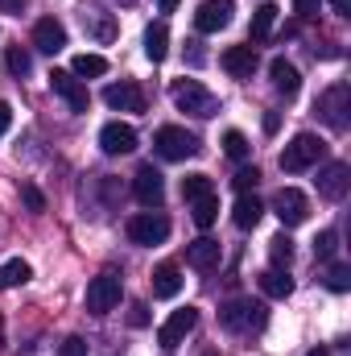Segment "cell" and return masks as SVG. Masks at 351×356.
Instances as JSON below:
<instances>
[{
  "label": "cell",
  "mask_w": 351,
  "mask_h": 356,
  "mask_svg": "<svg viewBox=\"0 0 351 356\" xmlns=\"http://www.w3.org/2000/svg\"><path fill=\"white\" fill-rule=\"evenodd\" d=\"M99 145H103V154H112V158L132 154V149H137V129H132V124L112 120V124H103V129H99Z\"/></svg>",
  "instance_id": "11"
},
{
  "label": "cell",
  "mask_w": 351,
  "mask_h": 356,
  "mask_svg": "<svg viewBox=\"0 0 351 356\" xmlns=\"http://www.w3.org/2000/svg\"><path fill=\"white\" fill-rule=\"evenodd\" d=\"M318 4H323V0H293V13H298V17H314Z\"/></svg>",
  "instance_id": "39"
},
{
  "label": "cell",
  "mask_w": 351,
  "mask_h": 356,
  "mask_svg": "<svg viewBox=\"0 0 351 356\" xmlns=\"http://www.w3.org/2000/svg\"><path fill=\"white\" fill-rule=\"evenodd\" d=\"M190 216H194L198 228H211V224L219 220V199H215V191L203 195V199H194V211H190Z\"/></svg>",
  "instance_id": "28"
},
{
  "label": "cell",
  "mask_w": 351,
  "mask_h": 356,
  "mask_svg": "<svg viewBox=\"0 0 351 356\" xmlns=\"http://www.w3.org/2000/svg\"><path fill=\"white\" fill-rule=\"evenodd\" d=\"M120 4H137V0H120Z\"/></svg>",
  "instance_id": "46"
},
{
  "label": "cell",
  "mask_w": 351,
  "mask_h": 356,
  "mask_svg": "<svg viewBox=\"0 0 351 356\" xmlns=\"http://www.w3.org/2000/svg\"><path fill=\"white\" fill-rule=\"evenodd\" d=\"M170 236V220L166 216H157V211H141V216H132L128 220V241L132 245H162Z\"/></svg>",
  "instance_id": "7"
},
{
  "label": "cell",
  "mask_w": 351,
  "mask_h": 356,
  "mask_svg": "<svg viewBox=\"0 0 351 356\" xmlns=\"http://www.w3.org/2000/svg\"><path fill=\"white\" fill-rule=\"evenodd\" d=\"M50 88H54V95H62L67 99V108L71 112H87V88L71 75V71H50Z\"/></svg>",
  "instance_id": "13"
},
{
  "label": "cell",
  "mask_w": 351,
  "mask_h": 356,
  "mask_svg": "<svg viewBox=\"0 0 351 356\" xmlns=\"http://www.w3.org/2000/svg\"><path fill=\"white\" fill-rule=\"evenodd\" d=\"M219 63H223V71H228V75L248 79V75L257 71V46H228Z\"/></svg>",
  "instance_id": "17"
},
{
  "label": "cell",
  "mask_w": 351,
  "mask_h": 356,
  "mask_svg": "<svg viewBox=\"0 0 351 356\" xmlns=\"http://www.w3.org/2000/svg\"><path fill=\"white\" fill-rule=\"evenodd\" d=\"M103 104L116 112H145V91L137 83H108L103 88Z\"/></svg>",
  "instance_id": "14"
},
{
  "label": "cell",
  "mask_w": 351,
  "mask_h": 356,
  "mask_svg": "<svg viewBox=\"0 0 351 356\" xmlns=\"http://www.w3.org/2000/svg\"><path fill=\"white\" fill-rule=\"evenodd\" d=\"M4 67H8V75L25 79V75L33 71V58H29V50H21V46H8V50H4Z\"/></svg>",
  "instance_id": "29"
},
{
  "label": "cell",
  "mask_w": 351,
  "mask_h": 356,
  "mask_svg": "<svg viewBox=\"0 0 351 356\" xmlns=\"http://www.w3.org/2000/svg\"><path fill=\"white\" fill-rule=\"evenodd\" d=\"M153 149H157L166 162H186V158L198 154V137L186 133V129H178V124H162V129L153 133Z\"/></svg>",
  "instance_id": "4"
},
{
  "label": "cell",
  "mask_w": 351,
  "mask_h": 356,
  "mask_svg": "<svg viewBox=\"0 0 351 356\" xmlns=\"http://www.w3.org/2000/svg\"><path fill=\"white\" fill-rule=\"evenodd\" d=\"M261 216H264V207H261V199L257 195H240L236 199V207H232V220H236V228H257L261 224Z\"/></svg>",
  "instance_id": "22"
},
{
  "label": "cell",
  "mask_w": 351,
  "mask_h": 356,
  "mask_svg": "<svg viewBox=\"0 0 351 356\" xmlns=\"http://www.w3.org/2000/svg\"><path fill=\"white\" fill-rule=\"evenodd\" d=\"M132 191H137V199H141L145 207H162V199H166V182H162V175H157L153 166H141V170H137Z\"/></svg>",
  "instance_id": "16"
},
{
  "label": "cell",
  "mask_w": 351,
  "mask_h": 356,
  "mask_svg": "<svg viewBox=\"0 0 351 356\" xmlns=\"http://www.w3.org/2000/svg\"><path fill=\"white\" fill-rule=\"evenodd\" d=\"M232 13H236V0H203L198 13H194V29L198 33H219L232 25Z\"/></svg>",
  "instance_id": "9"
},
{
  "label": "cell",
  "mask_w": 351,
  "mask_h": 356,
  "mask_svg": "<svg viewBox=\"0 0 351 356\" xmlns=\"http://www.w3.org/2000/svg\"><path fill=\"white\" fill-rule=\"evenodd\" d=\"M327 286H331L335 294L351 290V269L348 266H331V269H327Z\"/></svg>",
  "instance_id": "33"
},
{
  "label": "cell",
  "mask_w": 351,
  "mask_h": 356,
  "mask_svg": "<svg viewBox=\"0 0 351 356\" xmlns=\"http://www.w3.org/2000/svg\"><path fill=\"white\" fill-rule=\"evenodd\" d=\"M268 75H273V88L281 91L285 99H293V95L302 91V75H298V67L285 63V58H273V63H268Z\"/></svg>",
  "instance_id": "18"
},
{
  "label": "cell",
  "mask_w": 351,
  "mask_h": 356,
  "mask_svg": "<svg viewBox=\"0 0 351 356\" xmlns=\"http://www.w3.org/2000/svg\"><path fill=\"white\" fill-rule=\"evenodd\" d=\"M166 54H170V29H166V21H153L145 29V58L149 63H166Z\"/></svg>",
  "instance_id": "19"
},
{
  "label": "cell",
  "mask_w": 351,
  "mask_h": 356,
  "mask_svg": "<svg viewBox=\"0 0 351 356\" xmlns=\"http://www.w3.org/2000/svg\"><path fill=\"white\" fill-rule=\"evenodd\" d=\"M194 323H198V311H194V307H182V311H174V315L157 327V344H162V348H178V344L194 332Z\"/></svg>",
  "instance_id": "10"
},
{
  "label": "cell",
  "mask_w": 351,
  "mask_h": 356,
  "mask_svg": "<svg viewBox=\"0 0 351 356\" xmlns=\"http://www.w3.org/2000/svg\"><path fill=\"white\" fill-rule=\"evenodd\" d=\"M306 356H327V348H314V353H306Z\"/></svg>",
  "instance_id": "45"
},
{
  "label": "cell",
  "mask_w": 351,
  "mask_h": 356,
  "mask_svg": "<svg viewBox=\"0 0 351 356\" xmlns=\"http://www.w3.org/2000/svg\"><path fill=\"white\" fill-rule=\"evenodd\" d=\"M335 249H339V236H335V232H318V236H314V257L327 261V257H335Z\"/></svg>",
  "instance_id": "34"
},
{
  "label": "cell",
  "mask_w": 351,
  "mask_h": 356,
  "mask_svg": "<svg viewBox=\"0 0 351 356\" xmlns=\"http://www.w3.org/2000/svg\"><path fill=\"white\" fill-rule=\"evenodd\" d=\"M178 290H182V269L174 261L153 269V298H178Z\"/></svg>",
  "instance_id": "20"
},
{
  "label": "cell",
  "mask_w": 351,
  "mask_h": 356,
  "mask_svg": "<svg viewBox=\"0 0 351 356\" xmlns=\"http://www.w3.org/2000/svg\"><path fill=\"white\" fill-rule=\"evenodd\" d=\"M21 199L29 203V211H46V199H42V191H37V186H29V182H25V186H21Z\"/></svg>",
  "instance_id": "36"
},
{
  "label": "cell",
  "mask_w": 351,
  "mask_h": 356,
  "mask_svg": "<svg viewBox=\"0 0 351 356\" xmlns=\"http://www.w3.org/2000/svg\"><path fill=\"white\" fill-rule=\"evenodd\" d=\"M128 323H132V327H145V323H149V307H145V302H137V307L128 311Z\"/></svg>",
  "instance_id": "37"
},
{
  "label": "cell",
  "mask_w": 351,
  "mask_h": 356,
  "mask_svg": "<svg viewBox=\"0 0 351 356\" xmlns=\"http://www.w3.org/2000/svg\"><path fill=\"white\" fill-rule=\"evenodd\" d=\"M33 277V269L29 261H21V257H12V261H4L0 266V290H12V286H25Z\"/></svg>",
  "instance_id": "26"
},
{
  "label": "cell",
  "mask_w": 351,
  "mask_h": 356,
  "mask_svg": "<svg viewBox=\"0 0 351 356\" xmlns=\"http://www.w3.org/2000/svg\"><path fill=\"white\" fill-rule=\"evenodd\" d=\"M323 154H327V141H323V137H314V133H298V137L281 149V170H285V175H302V170L318 166Z\"/></svg>",
  "instance_id": "2"
},
{
  "label": "cell",
  "mask_w": 351,
  "mask_h": 356,
  "mask_svg": "<svg viewBox=\"0 0 351 356\" xmlns=\"http://www.w3.org/2000/svg\"><path fill=\"white\" fill-rule=\"evenodd\" d=\"M157 4H162V13H174L178 8V0H157Z\"/></svg>",
  "instance_id": "43"
},
{
  "label": "cell",
  "mask_w": 351,
  "mask_h": 356,
  "mask_svg": "<svg viewBox=\"0 0 351 356\" xmlns=\"http://www.w3.org/2000/svg\"><path fill=\"white\" fill-rule=\"evenodd\" d=\"M33 46H37L42 54H58V50L67 46V25H62L58 17H42V21L33 25Z\"/></svg>",
  "instance_id": "15"
},
{
  "label": "cell",
  "mask_w": 351,
  "mask_h": 356,
  "mask_svg": "<svg viewBox=\"0 0 351 356\" xmlns=\"http://www.w3.org/2000/svg\"><path fill=\"white\" fill-rule=\"evenodd\" d=\"M203 356H215V353H203Z\"/></svg>",
  "instance_id": "47"
},
{
  "label": "cell",
  "mask_w": 351,
  "mask_h": 356,
  "mask_svg": "<svg viewBox=\"0 0 351 356\" xmlns=\"http://www.w3.org/2000/svg\"><path fill=\"white\" fill-rule=\"evenodd\" d=\"M0 323H4V315H0Z\"/></svg>",
  "instance_id": "48"
},
{
  "label": "cell",
  "mask_w": 351,
  "mask_h": 356,
  "mask_svg": "<svg viewBox=\"0 0 351 356\" xmlns=\"http://www.w3.org/2000/svg\"><path fill=\"white\" fill-rule=\"evenodd\" d=\"M58 353H62V356H87V344H83L79 336H71V340H67V344H62Z\"/></svg>",
  "instance_id": "38"
},
{
  "label": "cell",
  "mask_w": 351,
  "mask_h": 356,
  "mask_svg": "<svg viewBox=\"0 0 351 356\" xmlns=\"http://www.w3.org/2000/svg\"><path fill=\"white\" fill-rule=\"evenodd\" d=\"M170 99L178 104V112H190V116H198V120H211V116L219 112V99L203 88V83H194V79H174Z\"/></svg>",
  "instance_id": "3"
},
{
  "label": "cell",
  "mask_w": 351,
  "mask_h": 356,
  "mask_svg": "<svg viewBox=\"0 0 351 356\" xmlns=\"http://www.w3.org/2000/svg\"><path fill=\"white\" fill-rule=\"evenodd\" d=\"M223 154L236 158V162H244V158L252 154V145H248V137H244L240 129H228V133H223Z\"/></svg>",
  "instance_id": "30"
},
{
  "label": "cell",
  "mask_w": 351,
  "mask_h": 356,
  "mask_svg": "<svg viewBox=\"0 0 351 356\" xmlns=\"http://www.w3.org/2000/svg\"><path fill=\"white\" fill-rule=\"evenodd\" d=\"M71 75L75 79H99V75H108V58L103 54H75Z\"/></svg>",
  "instance_id": "24"
},
{
  "label": "cell",
  "mask_w": 351,
  "mask_h": 356,
  "mask_svg": "<svg viewBox=\"0 0 351 356\" xmlns=\"http://www.w3.org/2000/svg\"><path fill=\"white\" fill-rule=\"evenodd\" d=\"M348 186H351V166L348 162H327L323 170H318V195L323 199H343L348 195Z\"/></svg>",
  "instance_id": "12"
},
{
  "label": "cell",
  "mask_w": 351,
  "mask_h": 356,
  "mask_svg": "<svg viewBox=\"0 0 351 356\" xmlns=\"http://www.w3.org/2000/svg\"><path fill=\"white\" fill-rule=\"evenodd\" d=\"M182 195H186V203H194V199L211 195V178H207V175H186V178H182Z\"/></svg>",
  "instance_id": "32"
},
{
  "label": "cell",
  "mask_w": 351,
  "mask_h": 356,
  "mask_svg": "<svg viewBox=\"0 0 351 356\" xmlns=\"http://www.w3.org/2000/svg\"><path fill=\"white\" fill-rule=\"evenodd\" d=\"M0 13H8V17H21V13H25V0H0Z\"/></svg>",
  "instance_id": "40"
},
{
  "label": "cell",
  "mask_w": 351,
  "mask_h": 356,
  "mask_svg": "<svg viewBox=\"0 0 351 356\" xmlns=\"http://www.w3.org/2000/svg\"><path fill=\"white\" fill-rule=\"evenodd\" d=\"M277 129H281V116H277V112H268V116H264V133H277Z\"/></svg>",
  "instance_id": "42"
},
{
  "label": "cell",
  "mask_w": 351,
  "mask_h": 356,
  "mask_svg": "<svg viewBox=\"0 0 351 356\" xmlns=\"http://www.w3.org/2000/svg\"><path fill=\"white\" fill-rule=\"evenodd\" d=\"M83 25H91V33H95L99 42H112V38H116L112 17H108V13H99L95 4H83Z\"/></svg>",
  "instance_id": "25"
},
{
  "label": "cell",
  "mask_w": 351,
  "mask_h": 356,
  "mask_svg": "<svg viewBox=\"0 0 351 356\" xmlns=\"http://www.w3.org/2000/svg\"><path fill=\"white\" fill-rule=\"evenodd\" d=\"M273 211H277V220H281L285 228H298V224L310 220V199H306L298 186H281V191L273 195Z\"/></svg>",
  "instance_id": "5"
},
{
  "label": "cell",
  "mask_w": 351,
  "mask_h": 356,
  "mask_svg": "<svg viewBox=\"0 0 351 356\" xmlns=\"http://www.w3.org/2000/svg\"><path fill=\"white\" fill-rule=\"evenodd\" d=\"M116 307H120V277H116V273L91 277V286H87V311L91 315H108V311H116Z\"/></svg>",
  "instance_id": "8"
},
{
  "label": "cell",
  "mask_w": 351,
  "mask_h": 356,
  "mask_svg": "<svg viewBox=\"0 0 351 356\" xmlns=\"http://www.w3.org/2000/svg\"><path fill=\"white\" fill-rule=\"evenodd\" d=\"M318 112H323V120L335 129V133H343L348 129V112H351V88L348 83H335V88H327L318 95Z\"/></svg>",
  "instance_id": "6"
},
{
  "label": "cell",
  "mask_w": 351,
  "mask_h": 356,
  "mask_svg": "<svg viewBox=\"0 0 351 356\" xmlns=\"http://www.w3.org/2000/svg\"><path fill=\"white\" fill-rule=\"evenodd\" d=\"M273 21H277V4H261L257 13H252V42H268V33H273Z\"/></svg>",
  "instance_id": "27"
},
{
  "label": "cell",
  "mask_w": 351,
  "mask_h": 356,
  "mask_svg": "<svg viewBox=\"0 0 351 356\" xmlns=\"http://www.w3.org/2000/svg\"><path fill=\"white\" fill-rule=\"evenodd\" d=\"M261 290L268 298H289L293 294V277H289V269H264L261 273Z\"/></svg>",
  "instance_id": "23"
},
{
  "label": "cell",
  "mask_w": 351,
  "mask_h": 356,
  "mask_svg": "<svg viewBox=\"0 0 351 356\" xmlns=\"http://www.w3.org/2000/svg\"><path fill=\"white\" fill-rule=\"evenodd\" d=\"M331 8H335V13H348V0H331Z\"/></svg>",
  "instance_id": "44"
},
{
  "label": "cell",
  "mask_w": 351,
  "mask_h": 356,
  "mask_svg": "<svg viewBox=\"0 0 351 356\" xmlns=\"http://www.w3.org/2000/svg\"><path fill=\"white\" fill-rule=\"evenodd\" d=\"M232 182H236V191H240V195H248V191L261 182V170H257V166H244V170H236Z\"/></svg>",
  "instance_id": "35"
},
{
  "label": "cell",
  "mask_w": 351,
  "mask_h": 356,
  "mask_svg": "<svg viewBox=\"0 0 351 356\" xmlns=\"http://www.w3.org/2000/svg\"><path fill=\"white\" fill-rule=\"evenodd\" d=\"M268 253H273V266H277V269H289V261H293V241L281 232V236H273V241H268Z\"/></svg>",
  "instance_id": "31"
},
{
  "label": "cell",
  "mask_w": 351,
  "mask_h": 356,
  "mask_svg": "<svg viewBox=\"0 0 351 356\" xmlns=\"http://www.w3.org/2000/svg\"><path fill=\"white\" fill-rule=\"evenodd\" d=\"M219 323L228 332L248 336V332H261L264 323H268V311H264V302H257V298H232V302L219 307Z\"/></svg>",
  "instance_id": "1"
},
{
  "label": "cell",
  "mask_w": 351,
  "mask_h": 356,
  "mask_svg": "<svg viewBox=\"0 0 351 356\" xmlns=\"http://www.w3.org/2000/svg\"><path fill=\"white\" fill-rule=\"evenodd\" d=\"M186 261H190L194 269H215V266H219V241L198 236V241L186 249Z\"/></svg>",
  "instance_id": "21"
},
{
  "label": "cell",
  "mask_w": 351,
  "mask_h": 356,
  "mask_svg": "<svg viewBox=\"0 0 351 356\" xmlns=\"http://www.w3.org/2000/svg\"><path fill=\"white\" fill-rule=\"evenodd\" d=\"M8 124H12V108H8V104L0 99V137L8 133Z\"/></svg>",
  "instance_id": "41"
}]
</instances>
